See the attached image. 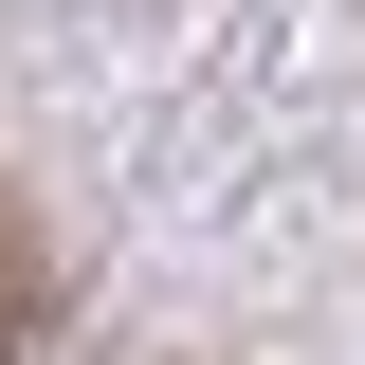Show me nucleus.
<instances>
[{"label": "nucleus", "mask_w": 365, "mask_h": 365, "mask_svg": "<svg viewBox=\"0 0 365 365\" xmlns=\"http://www.w3.org/2000/svg\"><path fill=\"white\" fill-rule=\"evenodd\" d=\"M37 311H55V256H37V220H19V201H0V365L37 347Z\"/></svg>", "instance_id": "obj_1"}]
</instances>
